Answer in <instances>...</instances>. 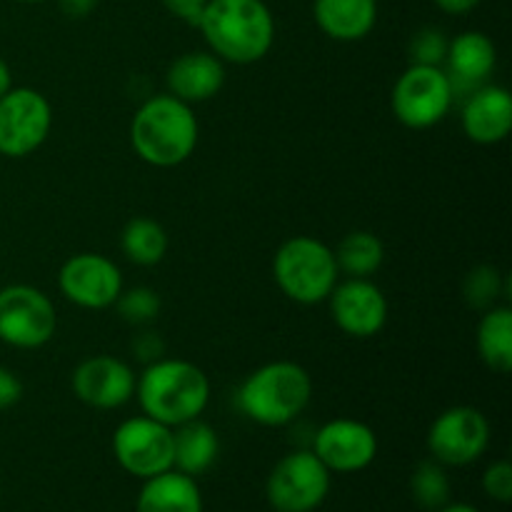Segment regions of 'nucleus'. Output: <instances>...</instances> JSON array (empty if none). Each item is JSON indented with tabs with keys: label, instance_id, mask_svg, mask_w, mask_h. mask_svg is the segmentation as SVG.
<instances>
[{
	"label": "nucleus",
	"instance_id": "obj_1",
	"mask_svg": "<svg viewBox=\"0 0 512 512\" xmlns=\"http://www.w3.org/2000/svg\"><path fill=\"white\" fill-rule=\"evenodd\" d=\"M195 28L223 63L253 65L273 50L275 18L265 0H208Z\"/></svg>",
	"mask_w": 512,
	"mask_h": 512
},
{
	"label": "nucleus",
	"instance_id": "obj_2",
	"mask_svg": "<svg viewBox=\"0 0 512 512\" xmlns=\"http://www.w3.org/2000/svg\"><path fill=\"white\" fill-rule=\"evenodd\" d=\"M200 125L193 105L160 93L145 100L130 120V145L153 168H178L195 153Z\"/></svg>",
	"mask_w": 512,
	"mask_h": 512
},
{
	"label": "nucleus",
	"instance_id": "obj_3",
	"mask_svg": "<svg viewBox=\"0 0 512 512\" xmlns=\"http://www.w3.org/2000/svg\"><path fill=\"white\" fill-rule=\"evenodd\" d=\"M210 393L205 370L183 358L155 360L135 380V398L143 415L168 428L198 420L208 408Z\"/></svg>",
	"mask_w": 512,
	"mask_h": 512
},
{
	"label": "nucleus",
	"instance_id": "obj_4",
	"mask_svg": "<svg viewBox=\"0 0 512 512\" xmlns=\"http://www.w3.org/2000/svg\"><path fill=\"white\" fill-rule=\"evenodd\" d=\"M313 400V378L293 360H273L255 368L240 383L238 410L263 428L293 425Z\"/></svg>",
	"mask_w": 512,
	"mask_h": 512
},
{
	"label": "nucleus",
	"instance_id": "obj_5",
	"mask_svg": "<svg viewBox=\"0 0 512 512\" xmlns=\"http://www.w3.org/2000/svg\"><path fill=\"white\" fill-rule=\"evenodd\" d=\"M273 280L293 303H325L340 280L333 248L313 235H293L275 250Z\"/></svg>",
	"mask_w": 512,
	"mask_h": 512
},
{
	"label": "nucleus",
	"instance_id": "obj_6",
	"mask_svg": "<svg viewBox=\"0 0 512 512\" xmlns=\"http://www.w3.org/2000/svg\"><path fill=\"white\" fill-rule=\"evenodd\" d=\"M453 100V83L440 65H408L395 80L390 108L405 128L428 130L443 123Z\"/></svg>",
	"mask_w": 512,
	"mask_h": 512
},
{
	"label": "nucleus",
	"instance_id": "obj_7",
	"mask_svg": "<svg viewBox=\"0 0 512 512\" xmlns=\"http://www.w3.org/2000/svg\"><path fill=\"white\" fill-rule=\"evenodd\" d=\"M333 473L310 448L283 455L265 480V498L275 512H313L328 500Z\"/></svg>",
	"mask_w": 512,
	"mask_h": 512
},
{
	"label": "nucleus",
	"instance_id": "obj_8",
	"mask_svg": "<svg viewBox=\"0 0 512 512\" xmlns=\"http://www.w3.org/2000/svg\"><path fill=\"white\" fill-rule=\"evenodd\" d=\"M58 313L48 295L33 285L0 288V343L15 350H38L55 338Z\"/></svg>",
	"mask_w": 512,
	"mask_h": 512
},
{
	"label": "nucleus",
	"instance_id": "obj_9",
	"mask_svg": "<svg viewBox=\"0 0 512 512\" xmlns=\"http://www.w3.org/2000/svg\"><path fill=\"white\" fill-rule=\"evenodd\" d=\"M53 130V105L35 88H10L0 98V155L28 158Z\"/></svg>",
	"mask_w": 512,
	"mask_h": 512
},
{
	"label": "nucleus",
	"instance_id": "obj_10",
	"mask_svg": "<svg viewBox=\"0 0 512 512\" xmlns=\"http://www.w3.org/2000/svg\"><path fill=\"white\" fill-rule=\"evenodd\" d=\"M490 438L493 430L483 410L473 405H453L430 425L428 453L445 468H465L483 458Z\"/></svg>",
	"mask_w": 512,
	"mask_h": 512
},
{
	"label": "nucleus",
	"instance_id": "obj_11",
	"mask_svg": "<svg viewBox=\"0 0 512 512\" xmlns=\"http://www.w3.org/2000/svg\"><path fill=\"white\" fill-rule=\"evenodd\" d=\"M110 445L120 468L138 480L173 470V428L148 415L123 420L115 428Z\"/></svg>",
	"mask_w": 512,
	"mask_h": 512
},
{
	"label": "nucleus",
	"instance_id": "obj_12",
	"mask_svg": "<svg viewBox=\"0 0 512 512\" xmlns=\"http://www.w3.org/2000/svg\"><path fill=\"white\" fill-rule=\"evenodd\" d=\"M58 290L75 308L108 310L123 293V273L108 255L75 253L60 265Z\"/></svg>",
	"mask_w": 512,
	"mask_h": 512
},
{
	"label": "nucleus",
	"instance_id": "obj_13",
	"mask_svg": "<svg viewBox=\"0 0 512 512\" xmlns=\"http://www.w3.org/2000/svg\"><path fill=\"white\" fill-rule=\"evenodd\" d=\"M310 450L330 473H360L378 458V435L363 420L335 418L315 430Z\"/></svg>",
	"mask_w": 512,
	"mask_h": 512
},
{
	"label": "nucleus",
	"instance_id": "obj_14",
	"mask_svg": "<svg viewBox=\"0 0 512 512\" xmlns=\"http://www.w3.org/2000/svg\"><path fill=\"white\" fill-rule=\"evenodd\" d=\"M328 303L330 318L348 338H375L388 325V298L370 278H348L343 283L338 280Z\"/></svg>",
	"mask_w": 512,
	"mask_h": 512
},
{
	"label": "nucleus",
	"instance_id": "obj_15",
	"mask_svg": "<svg viewBox=\"0 0 512 512\" xmlns=\"http://www.w3.org/2000/svg\"><path fill=\"white\" fill-rule=\"evenodd\" d=\"M135 380L138 375L125 360L113 355H93L73 370L70 388L88 408L118 410L135 398Z\"/></svg>",
	"mask_w": 512,
	"mask_h": 512
},
{
	"label": "nucleus",
	"instance_id": "obj_16",
	"mask_svg": "<svg viewBox=\"0 0 512 512\" xmlns=\"http://www.w3.org/2000/svg\"><path fill=\"white\" fill-rule=\"evenodd\" d=\"M465 138L478 145L503 143L512 130V95L508 88L485 83L468 93L460 113Z\"/></svg>",
	"mask_w": 512,
	"mask_h": 512
},
{
	"label": "nucleus",
	"instance_id": "obj_17",
	"mask_svg": "<svg viewBox=\"0 0 512 512\" xmlns=\"http://www.w3.org/2000/svg\"><path fill=\"white\" fill-rule=\"evenodd\" d=\"M498 65V48L483 30H465L448 43L443 70L453 83V93H473L485 85Z\"/></svg>",
	"mask_w": 512,
	"mask_h": 512
},
{
	"label": "nucleus",
	"instance_id": "obj_18",
	"mask_svg": "<svg viewBox=\"0 0 512 512\" xmlns=\"http://www.w3.org/2000/svg\"><path fill=\"white\" fill-rule=\"evenodd\" d=\"M168 93L188 105L213 100L225 85V63L210 50L183 53L170 63L165 73Z\"/></svg>",
	"mask_w": 512,
	"mask_h": 512
},
{
	"label": "nucleus",
	"instance_id": "obj_19",
	"mask_svg": "<svg viewBox=\"0 0 512 512\" xmlns=\"http://www.w3.org/2000/svg\"><path fill=\"white\" fill-rule=\"evenodd\" d=\"M315 25L338 43H355L373 33L378 0H313Z\"/></svg>",
	"mask_w": 512,
	"mask_h": 512
},
{
	"label": "nucleus",
	"instance_id": "obj_20",
	"mask_svg": "<svg viewBox=\"0 0 512 512\" xmlns=\"http://www.w3.org/2000/svg\"><path fill=\"white\" fill-rule=\"evenodd\" d=\"M135 512H203V493L195 478L175 468L165 470L143 480Z\"/></svg>",
	"mask_w": 512,
	"mask_h": 512
},
{
	"label": "nucleus",
	"instance_id": "obj_21",
	"mask_svg": "<svg viewBox=\"0 0 512 512\" xmlns=\"http://www.w3.org/2000/svg\"><path fill=\"white\" fill-rule=\"evenodd\" d=\"M218 453L220 440L213 425L198 418L173 428V468L180 473L190 478L208 473L218 460Z\"/></svg>",
	"mask_w": 512,
	"mask_h": 512
},
{
	"label": "nucleus",
	"instance_id": "obj_22",
	"mask_svg": "<svg viewBox=\"0 0 512 512\" xmlns=\"http://www.w3.org/2000/svg\"><path fill=\"white\" fill-rule=\"evenodd\" d=\"M478 355L488 370L508 375L512 370V310L510 305H493L480 318L475 330Z\"/></svg>",
	"mask_w": 512,
	"mask_h": 512
},
{
	"label": "nucleus",
	"instance_id": "obj_23",
	"mask_svg": "<svg viewBox=\"0 0 512 512\" xmlns=\"http://www.w3.org/2000/svg\"><path fill=\"white\" fill-rule=\"evenodd\" d=\"M170 238L163 225L153 218H133L120 233V250L125 258L140 268H153L168 255Z\"/></svg>",
	"mask_w": 512,
	"mask_h": 512
},
{
	"label": "nucleus",
	"instance_id": "obj_24",
	"mask_svg": "<svg viewBox=\"0 0 512 512\" xmlns=\"http://www.w3.org/2000/svg\"><path fill=\"white\" fill-rule=\"evenodd\" d=\"M335 263H338L340 275L348 278H373L385 260V245L370 230H353L338 243Z\"/></svg>",
	"mask_w": 512,
	"mask_h": 512
},
{
	"label": "nucleus",
	"instance_id": "obj_25",
	"mask_svg": "<svg viewBox=\"0 0 512 512\" xmlns=\"http://www.w3.org/2000/svg\"><path fill=\"white\" fill-rule=\"evenodd\" d=\"M410 495H413V500L420 508L428 512H435L443 508V505H448L450 495H453V485H450L445 465H440L433 458L415 465V470L410 473Z\"/></svg>",
	"mask_w": 512,
	"mask_h": 512
},
{
	"label": "nucleus",
	"instance_id": "obj_26",
	"mask_svg": "<svg viewBox=\"0 0 512 512\" xmlns=\"http://www.w3.org/2000/svg\"><path fill=\"white\" fill-rule=\"evenodd\" d=\"M505 293H508V280L503 278V273L495 265H478V268L465 275L463 295L473 308H493V305H498L500 298H505Z\"/></svg>",
	"mask_w": 512,
	"mask_h": 512
},
{
	"label": "nucleus",
	"instance_id": "obj_27",
	"mask_svg": "<svg viewBox=\"0 0 512 512\" xmlns=\"http://www.w3.org/2000/svg\"><path fill=\"white\" fill-rule=\"evenodd\" d=\"M118 310L120 320L135 328H148L155 318L163 310V300L155 293L153 288H145V285H135V288H123V293L118 295L113 305Z\"/></svg>",
	"mask_w": 512,
	"mask_h": 512
},
{
	"label": "nucleus",
	"instance_id": "obj_28",
	"mask_svg": "<svg viewBox=\"0 0 512 512\" xmlns=\"http://www.w3.org/2000/svg\"><path fill=\"white\" fill-rule=\"evenodd\" d=\"M448 43L450 40L443 30L433 28V25H425V28H420L408 43L410 65H440V68H443Z\"/></svg>",
	"mask_w": 512,
	"mask_h": 512
},
{
	"label": "nucleus",
	"instance_id": "obj_29",
	"mask_svg": "<svg viewBox=\"0 0 512 512\" xmlns=\"http://www.w3.org/2000/svg\"><path fill=\"white\" fill-rule=\"evenodd\" d=\"M483 493L500 505L512 500V465L510 460H495L483 473Z\"/></svg>",
	"mask_w": 512,
	"mask_h": 512
},
{
	"label": "nucleus",
	"instance_id": "obj_30",
	"mask_svg": "<svg viewBox=\"0 0 512 512\" xmlns=\"http://www.w3.org/2000/svg\"><path fill=\"white\" fill-rule=\"evenodd\" d=\"M130 353L135 355V360H140L143 365L155 363V360L165 358V340L160 338L155 330H140L138 335L130 343Z\"/></svg>",
	"mask_w": 512,
	"mask_h": 512
},
{
	"label": "nucleus",
	"instance_id": "obj_31",
	"mask_svg": "<svg viewBox=\"0 0 512 512\" xmlns=\"http://www.w3.org/2000/svg\"><path fill=\"white\" fill-rule=\"evenodd\" d=\"M23 398V383H20L18 375L10 368L0 365V413L15 408Z\"/></svg>",
	"mask_w": 512,
	"mask_h": 512
},
{
	"label": "nucleus",
	"instance_id": "obj_32",
	"mask_svg": "<svg viewBox=\"0 0 512 512\" xmlns=\"http://www.w3.org/2000/svg\"><path fill=\"white\" fill-rule=\"evenodd\" d=\"M163 3V8L168 10L173 18L183 20L185 25H198L200 15H203L205 5H208V0H160Z\"/></svg>",
	"mask_w": 512,
	"mask_h": 512
},
{
	"label": "nucleus",
	"instance_id": "obj_33",
	"mask_svg": "<svg viewBox=\"0 0 512 512\" xmlns=\"http://www.w3.org/2000/svg\"><path fill=\"white\" fill-rule=\"evenodd\" d=\"M100 0H58V8L63 10V15L68 18H88L95 8H98Z\"/></svg>",
	"mask_w": 512,
	"mask_h": 512
},
{
	"label": "nucleus",
	"instance_id": "obj_34",
	"mask_svg": "<svg viewBox=\"0 0 512 512\" xmlns=\"http://www.w3.org/2000/svg\"><path fill=\"white\" fill-rule=\"evenodd\" d=\"M480 3H483V0H435V5L448 15H468L473 13Z\"/></svg>",
	"mask_w": 512,
	"mask_h": 512
},
{
	"label": "nucleus",
	"instance_id": "obj_35",
	"mask_svg": "<svg viewBox=\"0 0 512 512\" xmlns=\"http://www.w3.org/2000/svg\"><path fill=\"white\" fill-rule=\"evenodd\" d=\"M10 88H13V73H10V65L0 58V98H3Z\"/></svg>",
	"mask_w": 512,
	"mask_h": 512
},
{
	"label": "nucleus",
	"instance_id": "obj_36",
	"mask_svg": "<svg viewBox=\"0 0 512 512\" xmlns=\"http://www.w3.org/2000/svg\"><path fill=\"white\" fill-rule=\"evenodd\" d=\"M435 512H480V510L473 508V505H468V503H448Z\"/></svg>",
	"mask_w": 512,
	"mask_h": 512
},
{
	"label": "nucleus",
	"instance_id": "obj_37",
	"mask_svg": "<svg viewBox=\"0 0 512 512\" xmlns=\"http://www.w3.org/2000/svg\"><path fill=\"white\" fill-rule=\"evenodd\" d=\"M13 3H25V5H35V3H45V0H13Z\"/></svg>",
	"mask_w": 512,
	"mask_h": 512
},
{
	"label": "nucleus",
	"instance_id": "obj_38",
	"mask_svg": "<svg viewBox=\"0 0 512 512\" xmlns=\"http://www.w3.org/2000/svg\"><path fill=\"white\" fill-rule=\"evenodd\" d=\"M378 3H380V0H378Z\"/></svg>",
	"mask_w": 512,
	"mask_h": 512
}]
</instances>
